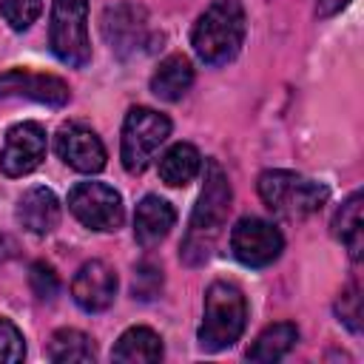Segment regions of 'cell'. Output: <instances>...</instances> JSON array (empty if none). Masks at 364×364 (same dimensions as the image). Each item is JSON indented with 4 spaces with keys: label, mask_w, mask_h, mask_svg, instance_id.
I'll use <instances>...</instances> for the list:
<instances>
[{
    "label": "cell",
    "mask_w": 364,
    "mask_h": 364,
    "mask_svg": "<svg viewBox=\"0 0 364 364\" xmlns=\"http://www.w3.org/2000/svg\"><path fill=\"white\" fill-rule=\"evenodd\" d=\"M228 210H230L228 173L222 171V165L216 159H208L205 185H202V193L193 205V213H191V222H188V230L182 239V250H179L185 264H202L210 259V253L222 236Z\"/></svg>",
    "instance_id": "6da1fadb"
},
{
    "label": "cell",
    "mask_w": 364,
    "mask_h": 364,
    "mask_svg": "<svg viewBox=\"0 0 364 364\" xmlns=\"http://www.w3.org/2000/svg\"><path fill=\"white\" fill-rule=\"evenodd\" d=\"M245 40V9L239 0H216L210 3L193 31H191V46L196 57L208 65H225L230 63Z\"/></svg>",
    "instance_id": "7a4b0ae2"
},
{
    "label": "cell",
    "mask_w": 364,
    "mask_h": 364,
    "mask_svg": "<svg viewBox=\"0 0 364 364\" xmlns=\"http://www.w3.org/2000/svg\"><path fill=\"white\" fill-rule=\"evenodd\" d=\"M247 324L245 293L230 282H213L205 293V316L199 327V347L205 353H219L239 341Z\"/></svg>",
    "instance_id": "3957f363"
},
{
    "label": "cell",
    "mask_w": 364,
    "mask_h": 364,
    "mask_svg": "<svg viewBox=\"0 0 364 364\" xmlns=\"http://www.w3.org/2000/svg\"><path fill=\"white\" fill-rule=\"evenodd\" d=\"M262 202L282 219H304L330 199V191L321 182H313L293 171H264L259 176Z\"/></svg>",
    "instance_id": "277c9868"
},
{
    "label": "cell",
    "mask_w": 364,
    "mask_h": 364,
    "mask_svg": "<svg viewBox=\"0 0 364 364\" xmlns=\"http://www.w3.org/2000/svg\"><path fill=\"white\" fill-rule=\"evenodd\" d=\"M48 46L54 57L71 68H85L91 63L88 0H51Z\"/></svg>",
    "instance_id": "5b68a950"
},
{
    "label": "cell",
    "mask_w": 364,
    "mask_h": 364,
    "mask_svg": "<svg viewBox=\"0 0 364 364\" xmlns=\"http://www.w3.org/2000/svg\"><path fill=\"white\" fill-rule=\"evenodd\" d=\"M168 136H171V119L165 114L148 105L131 108L122 122V145H119L122 168L128 173H142Z\"/></svg>",
    "instance_id": "8992f818"
},
{
    "label": "cell",
    "mask_w": 364,
    "mask_h": 364,
    "mask_svg": "<svg viewBox=\"0 0 364 364\" xmlns=\"http://www.w3.org/2000/svg\"><path fill=\"white\" fill-rule=\"evenodd\" d=\"M68 210L77 216V222L100 233L122 228L125 219L122 196L105 182H77L68 191Z\"/></svg>",
    "instance_id": "52a82bcc"
},
{
    "label": "cell",
    "mask_w": 364,
    "mask_h": 364,
    "mask_svg": "<svg viewBox=\"0 0 364 364\" xmlns=\"http://www.w3.org/2000/svg\"><path fill=\"white\" fill-rule=\"evenodd\" d=\"M230 250L247 267H267L284 250V236L273 222L259 216H245L230 230Z\"/></svg>",
    "instance_id": "ba28073f"
},
{
    "label": "cell",
    "mask_w": 364,
    "mask_h": 364,
    "mask_svg": "<svg viewBox=\"0 0 364 364\" xmlns=\"http://www.w3.org/2000/svg\"><path fill=\"white\" fill-rule=\"evenodd\" d=\"M46 159V128L40 122H17L6 131L0 151V171L6 176H26Z\"/></svg>",
    "instance_id": "9c48e42d"
},
{
    "label": "cell",
    "mask_w": 364,
    "mask_h": 364,
    "mask_svg": "<svg viewBox=\"0 0 364 364\" xmlns=\"http://www.w3.org/2000/svg\"><path fill=\"white\" fill-rule=\"evenodd\" d=\"M34 100L51 108H63L71 100V88L65 80L54 74H37L26 68H9L0 74V100Z\"/></svg>",
    "instance_id": "30bf717a"
},
{
    "label": "cell",
    "mask_w": 364,
    "mask_h": 364,
    "mask_svg": "<svg viewBox=\"0 0 364 364\" xmlns=\"http://www.w3.org/2000/svg\"><path fill=\"white\" fill-rule=\"evenodd\" d=\"M102 37L119 57L136 54L148 43V14L136 3H117L102 14Z\"/></svg>",
    "instance_id": "8fae6325"
},
{
    "label": "cell",
    "mask_w": 364,
    "mask_h": 364,
    "mask_svg": "<svg viewBox=\"0 0 364 364\" xmlns=\"http://www.w3.org/2000/svg\"><path fill=\"white\" fill-rule=\"evenodd\" d=\"M54 148H57V156H60L68 168H74V171H80V173H97V171L105 168V159H108L102 139H100L91 128H85V125H80V122L63 125V128L57 131Z\"/></svg>",
    "instance_id": "7c38bea8"
},
{
    "label": "cell",
    "mask_w": 364,
    "mask_h": 364,
    "mask_svg": "<svg viewBox=\"0 0 364 364\" xmlns=\"http://www.w3.org/2000/svg\"><path fill=\"white\" fill-rule=\"evenodd\" d=\"M71 296L85 313H102L117 296V273L105 262L91 259L77 270L71 282Z\"/></svg>",
    "instance_id": "4fadbf2b"
},
{
    "label": "cell",
    "mask_w": 364,
    "mask_h": 364,
    "mask_svg": "<svg viewBox=\"0 0 364 364\" xmlns=\"http://www.w3.org/2000/svg\"><path fill=\"white\" fill-rule=\"evenodd\" d=\"M176 222V210L171 208V202L148 193L142 196V202L134 210V239L139 247H156L173 228Z\"/></svg>",
    "instance_id": "5bb4252c"
},
{
    "label": "cell",
    "mask_w": 364,
    "mask_h": 364,
    "mask_svg": "<svg viewBox=\"0 0 364 364\" xmlns=\"http://www.w3.org/2000/svg\"><path fill=\"white\" fill-rule=\"evenodd\" d=\"M14 216L28 233H51L60 222V202L51 188L37 185V188H28L17 199Z\"/></svg>",
    "instance_id": "9a60e30c"
},
{
    "label": "cell",
    "mask_w": 364,
    "mask_h": 364,
    "mask_svg": "<svg viewBox=\"0 0 364 364\" xmlns=\"http://www.w3.org/2000/svg\"><path fill=\"white\" fill-rule=\"evenodd\" d=\"M193 82V65L185 54H171L159 63V68L151 77V91L165 100V102H176L185 97V91Z\"/></svg>",
    "instance_id": "2e32d148"
},
{
    "label": "cell",
    "mask_w": 364,
    "mask_h": 364,
    "mask_svg": "<svg viewBox=\"0 0 364 364\" xmlns=\"http://www.w3.org/2000/svg\"><path fill=\"white\" fill-rule=\"evenodd\" d=\"M111 358L125 364H154L162 358V338L151 327H131L117 338Z\"/></svg>",
    "instance_id": "e0dca14e"
},
{
    "label": "cell",
    "mask_w": 364,
    "mask_h": 364,
    "mask_svg": "<svg viewBox=\"0 0 364 364\" xmlns=\"http://www.w3.org/2000/svg\"><path fill=\"white\" fill-rule=\"evenodd\" d=\"M296 341H299V327L293 321H276L256 336V341L247 347V358L259 364L279 361L296 347Z\"/></svg>",
    "instance_id": "ac0fdd59"
},
{
    "label": "cell",
    "mask_w": 364,
    "mask_h": 364,
    "mask_svg": "<svg viewBox=\"0 0 364 364\" xmlns=\"http://www.w3.org/2000/svg\"><path fill=\"white\" fill-rule=\"evenodd\" d=\"M202 168V156L191 142L171 145L159 159V176L171 188H185Z\"/></svg>",
    "instance_id": "d6986e66"
},
{
    "label": "cell",
    "mask_w": 364,
    "mask_h": 364,
    "mask_svg": "<svg viewBox=\"0 0 364 364\" xmlns=\"http://www.w3.org/2000/svg\"><path fill=\"white\" fill-rule=\"evenodd\" d=\"M333 236L350 250V259L358 262L361 259V247H364V222H361V193H350L344 199V205L336 210L333 216Z\"/></svg>",
    "instance_id": "ffe728a7"
},
{
    "label": "cell",
    "mask_w": 364,
    "mask_h": 364,
    "mask_svg": "<svg viewBox=\"0 0 364 364\" xmlns=\"http://www.w3.org/2000/svg\"><path fill=\"white\" fill-rule=\"evenodd\" d=\"M48 358L54 364H68V361H94L97 358V347L91 341V336H85L82 330L74 327H63L51 336L48 341Z\"/></svg>",
    "instance_id": "44dd1931"
},
{
    "label": "cell",
    "mask_w": 364,
    "mask_h": 364,
    "mask_svg": "<svg viewBox=\"0 0 364 364\" xmlns=\"http://www.w3.org/2000/svg\"><path fill=\"white\" fill-rule=\"evenodd\" d=\"M43 11V0H0V14L14 31H26Z\"/></svg>",
    "instance_id": "7402d4cb"
},
{
    "label": "cell",
    "mask_w": 364,
    "mask_h": 364,
    "mask_svg": "<svg viewBox=\"0 0 364 364\" xmlns=\"http://www.w3.org/2000/svg\"><path fill=\"white\" fill-rule=\"evenodd\" d=\"M336 316L350 333H361V287L353 282L336 301Z\"/></svg>",
    "instance_id": "603a6c76"
},
{
    "label": "cell",
    "mask_w": 364,
    "mask_h": 364,
    "mask_svg": "<svg viewBox=\"0 0 364 364\" xmlns=\"http://www.w3.org/2000/svg\"><path fill=\"white\" fill-rule=\"evenodd\" d=\"M26 358V338L11 318H0V364H17Z\"/></svg>",
    "instance_id": "cb8c5ba5"
},
{
    "label": "cell",
    "mask_w": 364,
    "mask_h": 364,
    "mask_svg": "<svg viewBox=\"0 0 364 364\" xmlns=\"http://www.w3.org/2000/svg\"><path fill=\"white\" fill-rule=\"evenodd\" d=\"M28 284L37 299H54L60 290V276L54 273V267L48 262H34L28 267Z\"/></svg>",
    "instance_id": "d4e9b609"
},
{
    "label": "cell",
    "mask_w": 364,
    "mask_h": 364,
    "mask_svg": "<svg viewBox=\"0 0 364 364\" xmlns=\"http://www.w3.org/2000/svg\"><path fill=\"white\" fill-rule=\"evenodd\" d=\"M159 287H162V270L154 262L136 264V270H134V296L148 301L159 293Z\"/></svg>",
    "instance_id": "484cf974"
},
{
    "label": "cell",
    "mask_w": 364,
    "mask_h": 364,
    "mask_svg": "<svg viewBox=\"0 0 364 364\" xmlns=\"http://www.w3.org/2000/svg\"><path fill=\"white\" fill-rule=\"evenodd\" d=\"M350 0H318V6H316V17H333V14H338L344 6H347Z\"/></svg>",
    "instance_id": "4316f807"
}]
</instances>
